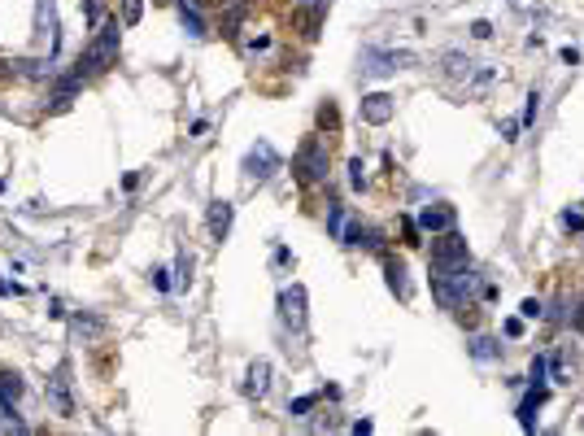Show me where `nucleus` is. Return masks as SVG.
<instances>
[{"label": "nucleus", "mask_w": 584, "mask_h": 436, "mask_svg": "<svg viewBox=\"0 0 584 436\" xmlns=\"http://www.w3.org/2000/svg\"><path fill=\"white\" fill-rule=\"evenodd\" d=\"M440 70H445L449 79H471L475 62H471V57H462V53H445V57H440Z\"/></svg>", "instance_id": "14"}, {"label": "nucleus", "mask_w": 584, "mask_h": 436, "mask_svg": "<svg viewBox=\"0 0 584 436\" xmlns=\"http://www.w3.org/2000/svg\"><path fill=\"white\" fill-rule=\"evenodd\" d=\"M467 349H471V358H475V362H493V358H501V345L493 341V336H475Z\"/></svg>", "instance_id": "16"}, {"label": "nucleus", "mask_w": 584, "mask_h": 436, "mask_svg": "<svg viewBox=\"0 0 584 436\" xmlns=\"http://www.w3.org/2000/svg\"><path fill=\"white\" fill-rule=\"evenodd\" d=\"M471 35H475V39H489V35H493V22H484V18H480V22H471Z\"/></svg>", "instance_id": "32"}, {"label": "nucleus", "mask_w": 584, "mask_h": 436, "mask_svg": "<svg viewBox=\"0 0 584 436\" xmlns=\"http://www.w3.org/2000/svg\"><path fill=\"white\" fill-rule=\"evenodd\" d=\"M318 127H327V131H336V127H340V114H336V105H332V101H327L323 109H318Z\"/></svg>", "instance_id": "24"}, {"label": "nucleus", "mask_w": 584, "mask_h": 436, "mask_svg": "<svg viewBox=\"0 0 584 436\" xmlns=\"http://www.w3.org/2000/svg\"><path fill=\"white\" fill-rule=\"evenodd\" d=\"M576 327H584V306H580V314H576Z\"/></svg>", "instance_id": "38"}, {"label": "nucleus", "mask_w": 584, "mask_h": 436, "mask_svg": "<svg viewBox=\"0 0 584 436\" xmlns=\"http://www.w3.org/2000/svg\"><path fill=\"white\" fill-rule=\"evenodd\" d=\"M279 319L292 323V327H306V288H301V284L279 292Z\"/></svg>", "instance_id": "7"}, {"label": "nucleus", "mask_w": 584, "mask_h": 436, "mask_svg": "<svg viewBox=\"0 0 584 436\" xmlns=\"http://www.w3.org/2000/svg\"><path fill=\"white\" fill-rule=\"evenodd\" d=\"M245 179H253V184H262V179H271V175L279 170V153H275V144H266V140H257L249 153H245Z\"/></svg>", "instance_id": "5"}, {"label": "nucleus", "mask_w": 584, "mask_h": 436, "mask_svg": "<svg viewBox=\"0 0 584 436\" xmlns=\"http://www.w3.org/2000/svg\"><path fill=\"white\" fill-rule=\"evenodd\" d=\"M545 371H550V362H545V358H532V367H528V380H532V384H545Z\"/></svg>", "instance_id": "26"}, {"label": "nucleus", "mask_w": 584, "mask_h": 436, "mask_svg": "<svg viewBox=\"0 0 584 436\" xmlns=\"http://www.w3.org/2000/svg\"><path fill=\"white\" fill-rule=\"evenodd\" d=\"M410 66H419V57L414 53H379V48H367L362 53V74H371V79H384V74H393V70H410Z\"/></svg>", "instance_id": "4"}, {"label": "nucleus", "mask_w": 584, "mask_h": 436, "mask_svg": "<svg viewBox=\"0 0 584 436\" xmlns=\"http://www.w3.org/2000/svg\"><path fill=\"white\" fill-rule=\"evenodd\" d=\"M231 214H236V210H231V201H214V205H210L205 223H210V231L218 236V240H223V236L231 231Z\"/></svg>", "instance_id": "13"}, {"label": "nucleus", "mask_w": 584, "mask_h": 436, "mask_svg": "<svg viewBox=\"0 0 584 436\" xmlns=\"http://www.w3.org/2000/svg\"><path fill=\"white\" fill-rule=\"evenodd\" d=\"M140 13H144V5H140V0H123V27H135Z\"/></svg>", "instance_id": "23"}, {"label": "nucleus", "mask_w": 584, "mask_h": 436, "mask_svg": "<svg viewBox=\"0 0 584 436\" xmlns=\"http://www.w3.org/2000/svg\"><path fill=\"white\" fill-rule=\"evenodd\" d=\"M179 22H184V31H188V35H205V22H201V13H196V9H188V5H179Z\"/></svg>", "instance_id": "19"}, {"label": "nucleus", "mask_w": 584, "mask_h": 436, "mask_svg": "<svg viewBox=\"0 0 584 436\" xmlns=\"http://www.w3.org/2000/svg\"><path fill=\"white\" fill-rule=\"evenodd\" d=\"M345 227H349L345 205H327V236H332V240H340V236H345Z\"/></svg>", "instance_id": "18"}, {"label": "nucleus", "mask_w": 584, "mask_h": 436, "mask_svg": "<svg viewBox=\"0 0 584 436\" xmlns=\"http://www.w3.org/2000/svg\"><path fill=\"white\" fill-rule=\"evenodd\" d=\"M467 257H471L467 236H458L454 227L449 231H436V240H432V271L436 275H445L454 266H467Z\"/></svg>", "instance_id": "2"}, {"label": "nucleus", "mask_w": 584, "mask_h": 436, "mask_svg": "<svg viewBox=\"0 0 584 436\" xmlns=\"http://www.w3.org/2000/svg\"><path fill=\"white\" fill-rule=\"evenodd\" d=\"M0 297H22V284H13V280H0Z\"/></svg>", "instance_id": "33"}, {"label": "nucleus", "mask_w": 584, "mask_h": 436, "mask_svg": "<svg viewBox=\"0 0 584 436\" xmlns=\"http://www.w3.org/2000/svg\"><path fill=\"white\" fill-rule=\"evenodd\" d=\"M262 48H271V35H253L249 39V53H262Z\"/></svg>", "instance_id": "36"}, {"label": "nucleus", "mask_w": 584, "mask_h": 436, "mask_svg": "<svg viewBox=\"0 0 584 436\" xmlns=\"http://www.w3.org/2000/svg\"><path fill=\"white\" fill-rule=\"evenodd\" d=\"M318 406V393H306V397H297V402H288V414H310Z\"/></svg>", "instance_id": "22"}, {"label": "nucleus", "mask_w": 584, "mask_h": 436, "mask_svg": "<svg viewBox=\"0 0 584 436\" xmlns=\"http://www.w3.org/2000/svg\"><path fill=\"white\" fill-rule=\"evenodd\" d=\"M519 314H523V319H541V314H545V306H541L536 297H528V301L519 306Z\"/></svg>", "instance_id": "28"}, {"label": "nucleus", "mask_w": 584, "mask_h": 436, "mask_svg": "<svg viewBox=\"0 0 584 436\" xmlns=\"http://www.w3.org/2000/svg\"><path fill=\"white\" fill-rule=\"evenodd\" d=\"M153 288L157 292H170V271H153Z\"/></svg>", "instance_id": "30"}, {"label": "nucleus", "mask_w": 584, "mask_h": 436, "mask_svg": "<svg viewBox=\"0 0 584 436\" xmlns=\"http://www.w3.org/2000/svg\"><path fill=\"white\" fill-rule=\"evenodd\" d=\"M83 13H88V22H100V0H83Z\"/></svg>", "instance_id": "34"}, {"label": "nucleus", "mask_w": 584, "mask_h": 436, "mask_svg": "<svg viewBox=\"0 0 584 436\" xmlns=\"http://www.w3.org/2000/svg\"><path fill=\"white\" fill-rule=\"evenodd\" d=\"M297 175H301V184H327V144L318 135H310L297 149Z\"/></svg>", "instance_id": "3"}, {"label": "nucleus", "mask_w": 584, "mask_h": 436, "mask_svg": "<svg viewBox=\"0 0 584 436\" xmlns=\"http://www.w3.org/2000/svg\"><path fill=\"white\" fill-rule=\"evenodd\" d=\"M489 83H493V70H489V66H480V70L471 74V88H467V92H471V96H480Z\"/></svg>", "instance_id": "21"}, {"label": "nucleus", "mask_w": 584, "mask_h": 436, "mask_svg": "<svg viewBox=\"0 0 584 436\" xmlns=\"http://www.w3.org/2000/svg\"><path fill=\"white\" fill-rule=\"evenodd\" d=\"M536 109H541V92L528 96V109H523V127H532V123H536Z\"/></svg>", "instance_id": "29"}, {"label": "nucleus", "mask_w": 584, "mask_h": 436, "mask_svg": "<svg viewBox=\"0 0 584 436\" xmlns=\"http://www.w3.org/2000/svg\"><path fill=\"white\" fill-rule=\"evenodd\" d=\"M349 184L353 188H367V166H362V157H353V162H349Z\"/></svg>", "instance_id": "25"}, {"label": "nucleus", "mask_w": 584, "mask_h": 436, "mask_svg": "<svg viewBox=\"0 0 584 436\" xmlns=\"http://www.w3.org/2000/svg\"><path fill=\"white\" fill-rule=\"evenodd\" d=\"M506 336H523V319H506Z\"/></svg>", "instance_id": "37"}, {"label": "nucleus", "mask_w": 584, "mask_h": 436, "mask_svg": "<svg viewBox=\"0 0 584 436\" xmlns=\"http://www.w3.org/2000/svg\"><path fill=\"white\" fill-rule=\"evenodd\" d=\"M340 240H345V245H353V249H379V236H375L371 227H362V223H349Z\"/></svg>", "instance_id": "15"}, {"label": "nucleus", "mask_w": 584, "mask_h": 436, "mask_svg": "<svg viewBox=\"0 0 584 436\" xmlns=\"http://www.w3.org/2000/svg\"><path fill=\"white\" fill-rule=\"evenodd\" d=\"M545 406V384H532V393L523 397V406H519V423H523V432H532L536 428V410Z\"/></svg>", "instance_id": "12"}, {"label": "nucleus", "mask_w": 584, "mask_h": 436, "mask_svg": "<svg viewBox=\"0 0 584 436\" xmlns=\"http://www.w3.org/2000/svg\"><path fill=\"white\" fill-rule=\"evenodd\" d=\"M519 127H523V123H515V118H510V123H501V140H519V135H515Z\"/></svg>", "instance_id": "35"}, {"label": "nucleus", "mask_w": 584, "mask_h": 436, "mask_svg": "<svg viewBox=\"0 0 584 436\" xmlns=\"http://www.w3.org/2000/svg\"><path fill=\"white\" fill-rule=\"evenodd\" d=\"M118 39H123V22H118V18L100 22V31H96V39L88 44V53H83V62H79V70H83V66H88V74L109 70V66H114V57H118Z\"/></svg>", "instance_id": "1"}, {"label": "nucleus", "mask_w": 584, "mask_h": 436, "mask_svg": "<svg viewBox=\"0 0 584 436\" xmlns=\"http://www.w3.org/2000/svg\"><path fill=\"white\" fill-rule=\"evenodd\" d=\"M562 227H567V231H584V214L580 210H562Z\"/></svg>", "instance_id": "27"}, {"label": "nucleus", "mask_w": 584, "mask_h": 436, "mask_svg": "<svg viewBox=\"0 0 584 436\" xmlns=\"http://www.w3.org/2000/svg\"><path fill=\"white\" fill-rule=\"evenodd\" d=\"M401 231H406V245H419V223H414V218H406Z\"/></svg>", "instance_id": "31"}, {"label": "nucleus", "mask_w": 584, "mask_h": 436, "mask_svg": "<svg viewBox=\"0 0 584 436\" xmlns=\"http://www.w3.org/2000/svg\"><path fill=\"white\" fill-rule=\"evenodd\" d=\"M393 114H397V105H393V96H388V92H371V96H362V118H367L371 127H384Z\"/></svg>", "instance_id": "8"}, {"label": "nucleus", "mask_w": 584, "mask_h": 436, "mask_svg": "<svg viewBox=\"0 0 584 436\" xmlns=\"http://www.w3.org/2000/svg\"><path fill=\"white\" fill-rule=\"evenodd\" d=\"M188 284H192V257L179 253V262H175V288H188Z\"/></svg>", "instance_id": "20"}, {"label": "nucleus", "mask_w": 584, "mask_h": 436, "mask_svg": "<svg viewBox=\"0 0 584 436\" xmlns=\"http://www.w3.org/2000/svg\"><path fill=\"white\" fill-rule=\"evenodd\" d=\"M414 223H419V231H449L454 227V210L449 205H423V214L414 218Z\"/></svg>", "instance_id": "9"}, {"label": "nucleus", "mask_w": 584, "mask_h": 436, "mask_svg": "<svg viewBox=\"0 0 584 436\" xmlns=\"http://www.w3.org/2000/svg\"><path fill=\"white\" fill-rule=\"evenodd\" d=\"M406 262H401V257H384V280H388V288H393V297H401V301H406L410 297V280H406Z\"/></svg>", "instance_id": "10"}, {"label": "nucleus", "mask_w": 584, "mask_h": 436, "mask_svg": "<svg viewBox=\"0 0 584 436\" xmlns=\"http://www.w3.org/2000/svg\"><path fill=\"white\" fill-rule=\"evenodd\" d=\"M292 5H310V0H292Z\"/></svg>", "instance_id": "39"}, {"label": "nucleus", "mask_w": 584, "mask_h": 436, "mask_svg": "<svg viewBox=\"0 0 584 436\" xmlns=\"http://www.w3.org/2000/svg\"><path fill=\"white\" fill-rule=\"evenodd\" d=\"M245 393H249V397H266V393H271V362H266V358H257V362L249 367Z\"/></svg>", "instance_id": "11"}, {"label": "nucleus", "mask_w": 584, "mask_h": 436, "mask_svg": "<svg viewBox=\"0 0 584 436\" xmlns=\"http://www.w3.org/2000/svg\"><path fill=\"white\" fill-rule=\"evenodd\" d=\"M18 397H22V375L5 371V375H0V402H5V406H13Z\"/></svg>", "instance_id": "17"}, {"label": "nucleus", "mask_w": 584, "mask_h": 436, "mask_svg": "<svg viewBox=\"0 0 584 436\" xmlns=\"http://www.w3.org/2000/svg\"><path fill=\"white\" fill-rule=\"evenodd\" d=\"M48 406L57 410V414H74V397H70V367H57L53 371V380H48Z\"/></svg>", "instance_id": "6"}]
</instances>
